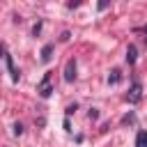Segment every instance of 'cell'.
I'll return each instance as SVG.
<instances>
[{"label": "cell", "instance_id": "cell-3", "mask_svg": "<svg viewBox=\"0 0 147 147\" xmlns=\"http://www.w3.org/2000/svg\"><path fill=\"white\" fill-rule=\"evenodd\" d=\"M2 51H5V64H7V71H9L11 80H14V83H18V71H16V67H14V60H11L9 51H7V46H2Z\"/></svg>", "mask_w": 147, "mask_h": 147}, {"label": "cell", "instance_id": "cell-4", "mask_svg": "<svg viewBox=\"0 0 147 147\" xmlns=\"http://www.w3.org/2000/svg\"><path fill=\"white\" fill-rule=\"evenodd\" d=\"M64 80H67V83H74V80H76V62H74V60H69L67 67H64Z\"/></svg>", "mask_w": 147, "mask_h": 147}, {"label": "cell", "instance_id": "cell-9", "mask_svg": "<svg viewBox=\"0 0 147 147\" xmlns=\"http://www.w3.org/2000/svg\"><path fill=\"white\" fill-rule=\"evenodd\" d=\"M21 133H23V124L16 122V124H14V136H21Z\"/></svg>", "mask_w": 147, "mask_h": 147}, {"label": "cell", "instance_id": "cell-6", "mask_svg": "<svg viewBox=\"0 0 147 147\" xmlns=\"http://www.w3.org/2000/svg\"><path fill=\"white\" fill-rule=\"evenodd\" d=\"M136 147H147V131H138V136H136Z\"/></svg>", "mask_w": 147, "mask_h": 147}, {"label": "cell", "instance_id": "cell-5", "mask_svg": "<svg viewBox=\"0 0 147 147\" xmlns=\"http://www.w3.org/2000/svg\"><path fill=\"white\" fill-rule=\"evenodd\" d=\"M53 48H55L53 44H46V46L41 48V60H44V62H48V60H51V55H53Z\"/></svg>", "mask_w": 147, "mask_h": 147}, {"label": "cell", "instance_id": "cell-7", "mask_svg": "<svg viewBox=\"0 0 147 147\" xmlns=\"http://www.w3.org/2000/svg\"><path fill=\"white\" fill-rule=\"evenodd\" d=\"M136 57H138V55H136V46L131 44V46L126 48V62H129V64H133V62H136Z\"/></svg>", "mask_w": 147, "mask_h": 147}, {"label": "cell", "instance_id": "cell-8", "mask_svg": "<svg viewBox=\"0 0 147 147\" xmlns=\"http://www.w3.org/2000/svg\"><path fill=\"white\" fill-rule=\"evenodd\" d=\"M119 78H122V76H119V69H113V71H110V76H108V83H113V85H115V83H119Z\"/></svg>", "mask_w": 147, "mask_h": 147}, {"label": "cell", "instance_id": "cell-2", "mask_svg": "<svg viewBox=\"0 0 147 147\" xmlns=\"http://www.w3.org/2000/svg\"><path fill=\"white\" fill-rule=\"evenodd\" d=\"M140 99H142V85L140 83H133L129 87V92H126V101L129 103H138Z\"/></svg>", "mask_w": 147, "mask_h": 147}, {"label": "cell", "instance_id": "cell-1", "mask_svg": "<svg viewBox=\"0 0 147 147\" xmlns=\"http://www.w3.org/2000/svg\"><path fill=\"white\" fill-rule=\"evenodd\" d=\"M53 76L51 74H44V78H41V83H39V87H37V92H39V96H44V99H48L51 96V92H53Z\"/></svg>", "mask_w": 147, "mask_h": 147}]
</instances>
